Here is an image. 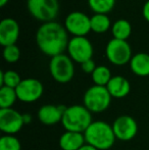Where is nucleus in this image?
<instances>
[{
  "instance_id": "nucleus-15",
  "label": "nucleus",
  "mask_w": 149,
  "mask_h": 150,
  "mask_svg": "<svg viewBox=\"0 0 149 150\" xmlns=\"http://www.w3.org/2000/svg\"><path fill=\"white\" fill-rule=\"evenodd\" d=\"M85 142L83 133L66 131L59 138V146L62 150H79Z\"/></svg>"
},
{
  "instance_id": "nucleus-18",
  "label": "nucleus",
  "mask_w": 149,
  "mask_h": 150,
  "mask_svg": "<svg viewBox=\"0 0 149 150\" xmlns=\"http://www.w3.org/2000/svg\"><path fill=\"white\" fill-rule=\"evenodd\" d=\"M112 33L114 39L119 40H126L131 36L132 33V26L127 20H117L112 27Z\"/></svg>"
},
{
  "instance_id": "nucleus-27",
  "label": "nucleus",
  "mask_w": 149,
  "mask_h": 150,
  "mask_svg": "<svg viewBox=\"0 0 149 150\" xmlns=\"http://www.w3.org/2000/svg\"><path fill=\"white\" fill-rule=\"evenodd\" d=\"M142 14H143L144 18L149 23V0H147L144 4L143 9H142Z\"/></svg>"
},
{
  "instance_id": "nucleus-7",
  "label": "nucleus",
  "mask_w": 149,
  "mask_h": 150,
  "mask_svg": "<svg viewBox=\"0 0 149 150\" xmlns=\"http://www.w3.org/2000/svg\"><path fill=\"white\" fill-rule=\"evenodd\" d=\"M107 59L114 65H125L132 59V49L126 40L112 39L105 48Z\"/></svg>"
},
{
  "instance_id": "nucleus-28",
  "label": "nucleus",
  "mask_w": 149,
  "mask_h": 150,
  "mask_svg": "<svg viewBox=\"0 0 149 150\" xmlns=\"http://www.w3.org/2000/svg\"><path fill=\"white\" fill-rule=\"evenodd\" d=\"M79 150H97V149H96L95 147L89 145V144H85V145H83V146H82Z\"/></svg>"
},
{
  "instance_id": "nucleus-20",
  "label": "nucleus",
  "mask_w": 149,
  "mask_h": 150,
  "mask_svg": "<svg viewBox=\"0 0 149 150\" xmlns=\"http://www.w3.org/2000/svg\"><path fill=\"white\" fill-rule=\"evenodd\" d=\"M112 73L108 67L105 65H98L95 71L92 74V80L94 84L97 86H103L106 87L109 81L112 80Z\"/></svg>"
},
{
  "instance_id": "nucleus-16",
  "label": "nucleus",
  "mask_w": 149,
  "mask_h": 150,
  "mask_svg": "<svg viewBox=\"0 0 149 150\" xmlns=\"http://www.w3.org/2000/svg\"><path fill=\"white\" fill-rule=\"evenodd\" d=\"M112 97L114 98H124L130 93L131 85L126 78L121 76H114L112 78L109 83L106 86Z\"/></svg>"
},
{
  "instance_id": "nucleus-24",
  "label": "nucleus",
  "mask_w": 149,
  "mask_h": 150,
  "mask_svg": "<svg viewBox=\"0 0 149 150\" xmlns=\"http://www.w3.org/2000/svg\"><path fill=\"white\" fill-rule=\"evenodd\" d=\"M20 142L12 135H4L0 139V150H20Z\"/></svg>"
},
{
  "instance_id": "nucleus-5",
  "label": "nucleus",
  "mask_w": 149,
  "mask_h": 150,
  "mask_svg": "<svg viewBox=\"0 0 149 150\" xmlns=\"http://www.w3.org/2000/svg\"><path fill=\"white\" fill-rule=\"evenodd\" d=\"M29 12L41 22H53L59 11L58 0H28Z\"/></svg>"
},
{
  "instance_id": "nucleus-26",
  "label": "nucleus",
  "mask_w": 149,
  "mask_h": 150,
  "mask_svg": "<svg viewBox=\"0 0 149 150\" xmlns=\"http://www.w3.org/2000/svg\"><path fill=\"white\" fill-rule=\"evenodd\" d=\"M82 65V69L84 71V73L86 74H93V71H95V69L97 67H96L95 64V61L93 59H89V60H86L85 62L81 63Z\"/></svg>"
},
{
  "instance_id": "nucleus-14",
  "label": "nucleus",
  "mask_w": 149,
  "mask_h": 150,
  "mask_svg": "<svg viewBox=\"0 0 149 150\" xmlns=\"http://www.w3.org/2000/svg\"><path fill=\"white\" fill-rule=\"evenodd\" d=\"M66 107L56 106V105H43L38 111V119L42 124L46 126H53L61 122L62 115Z\"/></svg>"
},
{
  "instance_id": "nucleus-6",
  "label": "nucleus",
  "mask_w": 149,
  "mask_h": 150,
  "mask_svg": "<svg viewBox=\"0 0 149 150\" xmlns=\"http://www.w3.org/2000/svg\"><path fill=\"white\" fill-rule=\"evenodd\" d=\"M49 71L52 78L61 84L72 81L75 75V67L73 59L68 55L59 54L51 57L49 63Z\"/></svg>"
},
{
  "instance_id": "nucleus-3",
  "label": "nucleus",
  "mask_w": 149,
  "mask_h": 150,
  "mask_svg": "<svg viewBox=\"0 0 149 150\" xmlns=\"http://www.w3.org/2000/svg\"><path fill=\"white\" fill-rule=\"evenodd\" d=\"M92 122L91 112L84 105H72L66 107L61 120V124L66 131L83 134Z\"/></svg>"
},
{
  "instance_id": "nucleus-23",
  "label": "nucleus",
  "mask_w": 149,
  "mask_h": 150,
  "mask_svg": "<svg viewBox=\"0 0 149 150\" xmlns=\"http://www.w3.org/2000/svg\"><path fill=\"white\" fill-rule=\"evenodd\" d=\"M88 4L95 13L106 14L114 7L115 0H88Z\"/></svg>"
},
{
  "instance_id": "nucleus-21",
  "label": "nucleus",
  "mask_w": 149,
  "mask_h": 150,
  "mask_svg": "<svg viewBox=\"0 0 149 150\" xmlns=\"http://www.w3.org/2000/svg\"><path fill=\"white\" fill-rule=\"evenodd\" d=\"M18 99L16 89L2 86L0 88V107L1 108H11Z\"/></svg>"
},
{
  "instance_id": "nucleus-1",
  "label": "nucleus",
  "mask_w": 149,
  "mask_h": 150,
  "mask_svg": "<svg viewBox=\"0 0 149 150\" xmlns=\"http://www.w3.org/2000/svg\"><path fill=\"white\" fill-rule=\"evenodd\" d=\"M36 42L39 49L50 57H54L68 49V37L66 29L56 22L44 23L36 33Z\"/></svg>"
},
{
  "instance_id": "nucleus-10",
  "label": "nucleus",
  "mask_w": 149,
  "mask_h": 150,
  "mask_svg": "<svg viewBox=\"0 0 149 150\" xmlns=\"http://www.w3.org/2000/svg\"><path fill=\"white\" fill-rule=\"evenodd\" d=\"M43 85L37 79L29 78L22 80L20 85L16 87V92L18 99L22 102L31 103L37 101L43 94Z\"/></svg>"
},
{
  "instance_id": "nucleus-2",
  "label": "nucleus",
  "mask_w": 149,
  "mask_h": 150,
  "mask_svg": "<svg viewBox=\"0 0 149 150\" xmlns=\"http://www.w3.org/2000/svg\"><path fill=\"white\" fill-rule=\"evenodd\" d=\"M87 144L95 147L97 150H107L114 144L115 135L112 126L102 120L93 122L84 133Z\"/></svg>"
},
{
  "instance_id": "nucleus-4",
  "label": "nucleus",
  "mask_w": 149,
  "mask_h": 150,
  "mask_svg": "<svg viewBox=\"0 0 149 150\" xmlns=\"http://www.w3.org/2000/svg\"><path fill=\"white\" fill-rule=\"evenodd\" d=\"M112 98L107 88L94 85L85 92L84 106L90 112H102L109 107Z\"/></svg>"
},
{
  "instance_id": "nucleus-17",
  "label": "nucleus",
  "mask_w": 149,
  "mask_h": 150,
  "mask_svg": "<svg viewBox=\"0 0 149 150\" xmlns=\"http://www.w3.org/2000/svg\"><path fill=\"white\" fill-rule=\"evenodd\" d=\"M130 67L135 75L139 77H147L149 76V54L140 52L133 55Z\"/></svg>"
},
{
  "instance_id": "nucleus-25",
  "label": "nucleus",
  "mask_w": 149,
  "mask_h": 150,
  "mask_svg": "<svg viewBox=\"0 0 149 150\" xmlns=\"http://www.w3.org/2000/svg\"><path fill=\"white\" fill-rule=\"evenodd\" d=\"M3 57L5 61L10 63L16 62L20 57V50L18 46L14 45H9L4 47L3 49Z\"/></svg>"
},
{
  "instance_id": "nucleus-11",
  "label": "nucleus",
  "mask_w": 149,
  "mask_h": 150,
  "mask_svg": "<svg viewBox=\"0 0 149 150\" xmlns=\"http://www.w3.org/2000/svg\"><path fill=\"white\" fill-rule=\"evenodd\" d=\"M24 125V115L12 108L0 109V130L6 133V135H13L20 132Z\"/></svg>"
},
{
  "instance_id": "nucleus-9",
  "label": "nucleus",
  "mask_w": 149,
  "mask_h": 150,
  "mask_svg": "<svg viewBox=\"0 0 149 150\" xmlns=\"http://www.w3.org/2000/svg\"><path fill=\"white\" fill-rule=\"evenodd\" d=\"M66 29L74 37H85L91 31V18L81 11H73L66 18Z\"/></svg>"
},
{
  "instance_id": "nucleus-12",
  "label": "nucleus",
  "mask_w": 149,
  "mask_h": 150,
  "mask_svg": "<svg viewBox=\"0 0 149 150\" xmlns=\"http://www.w3.org/2000/svg\"><path fill=\"white\" fill-rule=\"evenodd\" d=\"M112 130L117 139L121 141H130L137 134L138 125L130 115H121L113 122Z\"/></svg>"
},
{
  "instance_id": "nucleus-8",
  "label": "nucleus",
  "mask_w": 149,
  "mask_h": 150,
  "mask_svg": "<svg viewBox=\"0 0 149 150\" xmlns=\"http://www.w3.org/2000/svg\"><path fill=\"white\" fill-rule=\"evenodd\" d=\"M68 52L74 61L83 63L86 60L92 59L93 46L86 37H74L68 42Z\"/></svg>"
},
{
  "instance_id": "nucleus-22",
  "label": "nucleus",
  "mask_w": 149,
  "mask_h": 150,
  "mask_svg": "<svg viewBox=\"0 0 149 150\" xmlns=\"http://www.w3.org/2000/svg\"><path fill=\"white\" fill-rule=\"evenodd\" d=\"M22 82L20 75L14 71H0V85L6 86V87L16 89L18 85Z\"/></svg>"
},
{
  "instance_id": "nucleus-29",
  "label": "nucleus",
  "mask_w": 149,
  "mask_h": 150,
  "mask_svg": "<svg viewBox=\"0 0 149 150\" xmlns=\"http://www.w3.org/2000/svg\"><path fill=\"white\" fill-rule=\"evenodd\" d=\"M8 1H9V0H0V6H1V7L5 6V4L7 3Z\"/></svg>"
},
{
  "instance_id": "nucleus-19",
  "label": "nucleus",
  "mask_w": 149,
  "mask_h": 150,
  "mask_svg": "<svg viewBox=\"0 0 149 150\" xmlns=\"http://www.w3.org/2000/svg\"><path fill=\"white\" fill-rule=\"evenodd\" d=\"M110 25H112V22L106 14L95 13L91 18V31H93L94 33H105L110 28Z\"/></svg>"
},
{
  "instance_id": "nucleus-13",
  "label": "nucleus",
  "mask_w": 149,
  "mask_h": 150,
  "mask_svg": "<svg viewBox=\"0 0 149 150\" xmlns=\"http://www.w3.org/2000/svg\"><path fill=\"white\" fill-rule=\"evenodd\" d=\"M20 36V26L11 18H3L0 23V44L3 47L14 45Z\"/></svg>"
}]
</instances>
